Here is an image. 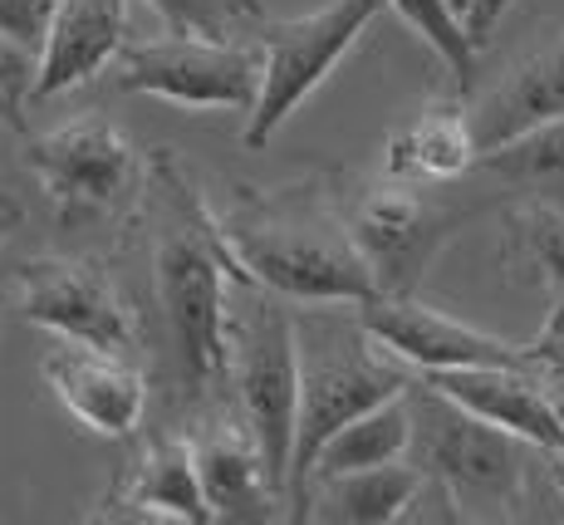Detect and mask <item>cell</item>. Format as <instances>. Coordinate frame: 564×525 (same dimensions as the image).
<instances>
[{"label": "cell", "mask_w": 564, "mask_h": 525, "mask_svg": "<svg viewBox=\"0 0 564 525\" xmlns=\"http://www.w3.org/2000/svg\"><path fill=\"white\" fill-rule=\"evenodd\" d=\"M462 216L422 202L412 182L383 178V188L364 192L349 212V236L359 246L378 280V294H412L422 270L437 260V250L452 240Z\"/></svg>", "instance_id": "obj_9"}, {"label": "cell", "mask_w": 564, "mask_h": 525, "mask_svg": "<svg viewBox=\"0 0 564 525\" xmlns=\"http://www.w3.org/2000/svg\"><path fill=\"white\" fill-rule=\"evenodd\" d=\"M20 222H25V206H20V196L0 192V246H6V240L20 232Z\"/></svg>", "instance_id": "obj_29"}, {"label": "cell", "mask_w": 564, "mask_h": 525, "mask_svg": "<svg viewBox=\"0 0 564 525\" xmlns=\"http://www.w3.org/2000/svg\"><path fill=\"white\" fill-rule=\"evenodd\" d=\"M476 168L501 178L506 188L525 192L530 202H564V118H550L511 143L481 152Z\"/></svg>", "instance_id": "obj_21"}, {"label": "cell", "mask_w": 564, "mask_h": 525, "mask_svg": "<svg viewBox=\"0 0 564 525\" xmlns=\"http://www.w3.org/2000/svg\"><path fill=\"white\" fill-rule=\"evenodd\" d=\"M359 330L383 349L388 358L417 368V374H447V368L481 364H530L525 344L496 339L447 310L412 300V294H373L359 304Z\"/></svg>", "instance_id": "obj_10"}, {"label": "cell", "mask_w": 564, "mask_h": 525, "mask_svg": "<svg viewBox=\"0 0 564 525\" xmlns=\"http://www.w3.org/2000/svg\"><path fill=\"white\" fill-rule=\"evenodd\" d=\"M466 6H471V0H457V10H462V15H466Z\"/></svg>", "instance_id": "obj_32"}, {"label": "cell", "mask_w": 564, "mask_h": 525, "mask_svg": "<svg viewBox=\"0 0 564 525\" xmlns=\"http://www.w3.org/2000/svg\"><path fill=\"white\" fill-rule=\"evenodd\" d=\"M123 94H148L177 108H241L251 114L260 94V50L212 35H172L123 45L113 64Z\"/></svg>", "instance_id": "obj_7"}, {"label": "cell", "mask_w": 564, "mask_h": 525, "mask_svg": "<svg viewBox=\"0 0 564 525\" xmlns=\"http://www.w3.org/2000/svg\"><path fill=\"white\" fill-rule=\"evenodd\" d=\"M388 10H398V20L422 40L462 84H471L476 74V40L466 30V15L457 0H383Z\"/></svg>", "instance_id": "obj_22"}, {"label": "cell", "mask_w": 564, "mask_h": 525, "mask_svg": "<svg viewBox=\"0 0 564 525\" xmlns=\"http://www.w3.org/2000/svg\"><path fill=\"white\" fill-rule=\"evenodd\" d=\"M0 304H6V294H0Z\"/></svg>", "instance_id": "obj_33"}, {"label": "cell", "mask_w": 564, "mask_h": 525, "mask_svg": "<svg viewBox=\"0 0 564 525\" xmlns=\"http://www.w3.org/2000/svg\"><path fill=\"white\" fill-rule=\"evenodd\" d=\"M226 276L236 266L216 240L162 236L153 250V286L172 344L182 354L187 378L206 388L231 368V320H226Z\"/></svg>", "instance_id": "obj_5"}, {"label": "cell", "mask_w": 564, "mask_h": 525, "mask_svg": "<svg viewBox=\"0 0 564 525\" xmlns=\"http://www.w3.org/2000/svg\"><path fill=\"white\" fill-rule=\"evenodd\" d=\"M54 6H59V0H0V35H10L15 45L40 54V45H45V35H50Z\"/></svg>", "instance_id": "obj_26"}, {"label": "cell", "mask_w": 564, "mask_h": 525, "mask_svg": "<svg viewBox=\"0 0 564 525\" xmlns=\"http://www.w3.org/2000/svg\"><path fill=\"white\" fill-rule=\"evenodd\" d=\"M300 349H305V388H300L295 467H290V506H295L290 516L295 521L305 511V486L324 442L339 428H349L359 413L408 393L398 358H388L368 334L364 344H349V349H310V339H300Z\"/></svg>", "instance_id": "obj_6"}, {"label": "cell", "mask_w": 564, "mask_h": 525, "mask_svg": "<svg viewBox=\"0 0 564 525\" xmlns=\"http://www.w3.org/2000/svg\"><path fill=\"white\" fill-rule=\"evenodd\" d=\"M481 162V143L466 108L437 104L427 114L408 118L403 128H393L383 143V178L393 182H452L462 172H471Z\"/></svg>", "instance_id": "obj_18"}, {"label": "cell", "mask_w": 564, "mask_h": 525, "mask_svg": "<svg viewBox=\"0 0 564 525\" xmlns=\"http://www.w3.org/2000/svg\"><path fill=\"white\" fill-rule=\"evenodd\" d=\"M54 403L94 437H133L148 413V378L123 358V349L59 339L40 364Z\"/></svg>", "instance_id": "obj_12"}, {"label": "cell", "mask_w": 564, "mask_h": 525, "mask_svg": "<svg viewBox=\"0 0 564 525\" xmlns=\"http://www.w3.org/2000/svg\"><path fill=\"white\" fill-rule=\"evenodd\" d=\"M25 168L69 222H84L133 192L138 148L128 143L123 128L104 124V118H74V124L30 138Z\"/></svg>", "instance_id": "obj_8"}, {"label": "cell", "mask_w": 564, "mask_h": 525, "mask_svg": "<svg viewBox=\"0 0 564 525\" xmlns=\"http://www.w3.org/2000/svg\"><path fill=\"white\" fill-rule=\"evenodd\" d=\"M104 506H118L113 516L128 521H167V525H212V506H206L197 452L182 437H158L133 457L123 476L113 481Z\"/></svg>", "instance_id": "obj_16"}, {"label": "cell", "mask_w": 564, "mask_h": 525, "mask_svg": "<svg viewBox=\"0 0 564 525\" xmlns=\"http://www.w3.org/2000/svg\"><path fill=\"white\" fill-rule=\"evenodd\" d=\"M192 452H197L202 491L216 521H265L275 516V506H290L246 418L212 422L206 432L192 437Z\"/></svg>", "instance_id": "obj_15"}, {"label": "cell", "mask_w": 564, "mask_h": 525, "mask_svg": "<svg viewBox=\"0 0 564 525\" xmlns=\"http://www.w3.org/2000/svg\"><path fill=\"white\" fill-rule=\"evenodd\" d=\"M530 364L550 368V374H564V286H555V300H550V314L540 324V334L525 344Z\"/></svg>", "instance_id": "obj_27"}, {"label": "cell", "mask_w": 564, "mask_h": 525, "mask_svg": "<svg viewBox=\"0 0 564 525\" xmlns=\"http://www.w3.org/2000/svg\"><path fill=\"white\" fill-rule=\"evenodd\" d=\"M212 240L226 250L241 280H256L280 300L300 304H364L378 294V280L368 260L354 246L349 226H310L300 216H270V212H241V216H206Z\"/></svg>", "instance_id": "obj_1"}, {"label": "cell", "mask_w": 564, "mask_h": 525, "mask_svg": "<svg viewBox=\"0 0 564 525\" xmlns=\"http://www.w3.org/2000/svg\"><path fill=\"white\" fill-rule=\"evenodd\" d=\"M15 310L25 324H40V330L59 339H79V344H99V349H133L138 334L133 310L113 290V280L89 260H69V256L30 260L20 270Z\"/></svg>", "instance_id": "obj_11"}, {"label": "cell", "mask_w": 564, "mask_h": 525, "mask_svg": "<svg viewBox=\"0 0 564 525\" xmlns=\"http://www.w3.org/2000/svg\"><path fill=\"white\" fill-rule=\"evenodd\" d=\"M560 486H564V452H560Z\"/></svg>", "instance_id": "obj_31"}, {"label": "cell", "mask_w": 564, "mask_h": 525, "mask_svg": "<svg viewBox=\"0 0 564 525\" xmlns=\"http://www.w3.org/2000/svg\"><path fill=\"white\" fill-rule=\"evenodd\" d=\"M231 6H236V15H260V0H231Z\"/></svg>", "instance_id": "obj_30"}, {"label": "cell", "mask_w": 564, "mask_h": 525, "mask_svg": "<svg viewBox=\"0 0 564 525\" xmlns=\"http://www.w3.org/2000/svg\"><path fill=\"white\" fill-rule=\"evenodd\" d=\"M314 496L305 501L310 521H329V525H393L408 521L417 506L427 472L417 462H388V467H368V472H344V476H319Z\"/></svg>", "instance_id": "obj_19"}, {"label": "cell", "mask_w": 564, "mask_h": 525, "mask_svg": "<svg viewBox=\"0 0 564 525\" xmlns=\"http://www.w3.org/2000/svg\"><path fill=\"white\" fill-rule=\"evenodd\" d=\"M128 35V0H59L50 20V35L40 45L35 104L84 89L113 69Z\"/></svg>", "instance_id": "obj_14"}, {"label": "cell", "mask_w": 564, "mask_h": 525, "mask_svg": "<svg viewBox=\"0 0 564 525\" xmlns=\"http://www.w3.org/2000/svg\"><path fill=\"white\" fill-rule=\"evenodd\" d=\"M408 403H412V462L452 491L462 516H471V506H496L501 516L520 506L525 452H535V447L501 432L496 422L476 418V413H466L462 403H452L432 383L408 388Z\"/></svg>", "instance_id": "obj_2"}, {"label": "cell", "mask_w": 564, "mask_h": 525, "mask_svg": "<svg viewBox=\"0 0 564 525\" xmlns=\"http://www.w3.org/2000/svg\"><path fill=\"white\" fill-rule=\"evenodd\" d=\"M471 128L481 152L511 143V138L530 133V128L564 118V35L550 40L545 50H535L530 60H520L496 89H486L471 108Z\"/></svg>", "instance_id": "obj_17"}, {"label": "cell", "mask_w": 564, "mask_h": 525, "mask_svg": "<svg viewBox=\"0 0 564 525\" xmlns=\"http://www.w3.org/2000/svg\"><path fill=\"white\" fill-rule=\"evenodd\" d=\"M383 15V0H324L310 15L265 20L260 30V94L246 114V148H265L300 104L324 89L339 60L364 40V30Z\"/></svg>", "instance_id": "obj_3"}, {"label": "cell", "mask_w": 564, "mask_h": 525, "mask_svg": "<svg viewBox=\"0 0 564 525\" xmlns=\"http://www.w3.org/2000/svg\"><path fill=\"white\" fill-rule=\"evenodd\" d=\"M148 10H158V20L172 35H212L226 40L231 35V0H143Z\"/></svg>", "instance_id": "obj_25"}, {"label": "cell", "mask_w": 564, "mask_h": 525, "mask_svg": "<svg viewBox=\"0 0 564 525\" xmlns=\"http://www.w3.org/2000/svg\"><path fill=\"white\" fill-rule=\"evenodd\" d=\"M35 79H40V54L0 35V128H10V133L25 128V108L35 104Z\"/></svg>", "instance_id": "obj_24"}, {"label": "cell", "mask_w": 564, "mask_h": 525, "mask_svg": "<svg viewBox=\"0 0 564 525\" xmlns=\"http://www.w3.org/2000/svg\"><path fill=\"white\" fill-rule=\"evenodd\" d=\"M511 260L564 286V202H530L511 216Z\"/></svg>", "instance_id": "obj_23"}, {"label": "cell", "mask_w": 564, "mask_h": 525, "mask_svg": "<svg viewBox=\"0 0 564 525\" xmlns=\"http://www.w3.org/2000/svg\"><path fill=\"white\" fill-rule=\"evenodd\" d=\"M231 374L241 418L256 432L265 467L280 496L290 501V467H295V428H300V388H305V349L290 310L260 304L241 330H231Z\"/></svg>", "instance_id": "obj_4"}, {"label": "cell", "mask_w": 564, "mask_h": 525, "mask_svg": "<svg viewBox=\"0 0 564 525\" xmlns=\"http://www.w3.org/2000/svg\"><path fill=\"white\" fill-rule=\"evenodd\" d=\"M408 457H412V403H408V393H398V398L359 413L349 428L334 432L329 442H324V452L314 457L310 481L344 476V472H368V467L408 462Z\"/></svg>", "instance_id": "obj_20"}, {"label": "cell", "mask_w": 564, "mask_h": 525, "mask_svg": "<svg viewBox=\"0 0 564 525\" xmlns=\"http://www.w3.org/2000/svg\"><path fill=\"white\" fill-rule=\"evenodd\" d=\"M520 6V0H471L466 6V30H471V40H476V50L486 45V40L496 35V25H501L506 15Z\"/></svg>", "instance_id": "obj_28"}, {"label": "cell", "mask_w": 564, "mask_h": 525, "mask_svg": "<svg viewBox=\"0 0 564 525\" xmlns=\"http://www.w3.org/2000/svg\"><path fill=\"white\" fill-rule=\"evenodd\" d=\"M437 393L462 403L466 413L496 422L501 432L530 442L535 452H564V403L545 388L535 364H481V368H447V374H422Z\"/></svg>", "instance_id": "obj_13"}]
</instances>
